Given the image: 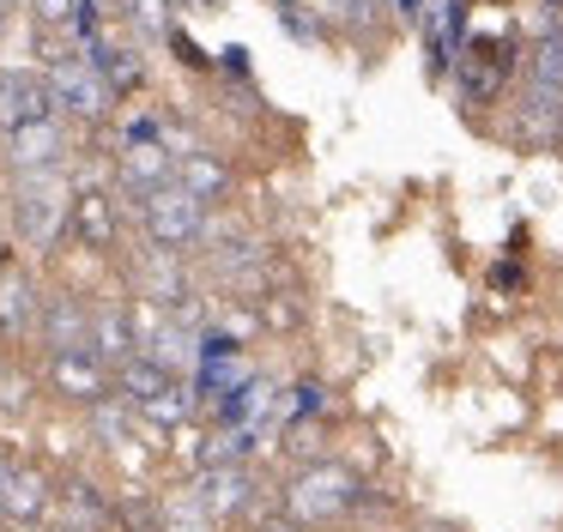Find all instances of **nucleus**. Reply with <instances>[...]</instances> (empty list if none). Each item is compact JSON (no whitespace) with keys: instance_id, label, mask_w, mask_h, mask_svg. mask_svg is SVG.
Listing matches in <instances>:
<instances>
[{"instance_id":"nucleus-1","label":"nucleus","mask_w":563,"mask_h":532,"mask_svg":"<svg viewBox=\"0 0 563 532\" xmlns=\"http://www.w3.org/2000/svg\"><path fill=\"white\" fill-rule=\"evenodd\" d=\"M285 508H291L303 527H333V520L357 514L364 508V478L340 459H309L291 484H285Z\"/></svg>"},{"instance_id":"nucleus-2","label":"nucleus","mask_w":563,"mask_h":532,"mask_svg":"<svg viewBox=\"0 0 563 532\" xmlns=\"http://www.w3.org/2000/svg\"><path fill=\"white\" fill-rule=\"evenodd\" d=\"M140 230H146L152 248H170V254L207 248L212 242V206L170 181V188H158L146 206H140Z\"/></svg>"},{"instance_id":"nucleus-3","label":"nucleus","mask_w":563,"mask_h":532,"mask_svg":"<svg viewBox=\"0 0 563 532\" xmlns=\"http://www.w3.org/2000/svg\"><path fill=\"white\" fill-rule=\"evenodd\" d=\"M67 206H74V193L55 181V169H25L13 193V236L25 248H55L67 236Z\"/></svg>"},{"instance_id":"nucleus-4","label":"nucleus","mask_w":563,"mask_h":532,"mask_svg":"<svg viewBox=\"0 0 563 532\" xmlns=\"http://www.w3.org/2000/svg\"><path fill=\"white\" fill-rule=\"evenodd\" d=\"M49 91H55V115L86 121V128H98V121L115 109V85L91 67V55H62V60H55V67H49Z\"/></svg>"},{"instance_id":"nucleus-5","label":"nucleus","mask_w":563,"mask_h":532,"mask_svg":"<svg viewBox=\"0 0 563 532\" xmlns=\"http://www.w3.org/2000/svg\"><path fill=\"white\" fill-rule=\"evenodd\" d=\"M515 60H521V48H515L509 36H466L461 60H454V85H461L473 103H497L509 73H515Z\"/></svg>"},{"instance_id":"nucleus-6","label":"nucleus","mask_w":563,"mask_h":532,"mask_svg":"<svg viewBox=\"0 0 563 532\" xmlns=\"http://www.w3.org/2000/svg\"><path fill=\"white\" fill-rule=\"evenodd\" d=\"M176 181V152L164 140H134V145H115V188L128 193L134 206H146L158 188Z\"/></svg>"},{"instance_id":"nucleus-7","label":"nucleus","mask_w":563,"mask_h":532,"mask_svg":"<svg viewBox=\"0 0 563 532\" xmlns=\"http://www.w3.org/2000/svg\"><path fill=\"white\" fill-rule=\"evenodd\" d=\"M418 43H424L430 73L449 79L461 48H466V0H424V12H418Z\"/></svg>"},{"instance_id":"nucleus-8","label":"nucleus","mask_w":563,"mask_h":532,"mask_svg":"<svg viewBox=\"0 0 563 532\" xmlns=\"http://www.w3.org/2000/svg\"><path fill=\"white\" fill-rule=\"evenodd\" d=\"M49 387L67 399V406H98V399H110V363H103L91 345L55 351L49 357Z\"/></svg>"},{"instance_id":"nucleus-9","label":"nucleus","mask_w":563,"mask_h":532,"mask_svg":"<svg viewBox=\"0 0 563 532\" xmlns=\"http://www.w3.org/2000/svg\"><path fill=\"white\" fill-rule=\"evenodd\" d=\"M55 115V91H49V73H31V67H0V133L31 128V121Z\"/></svg>"},{"instance_id":"nucleus-10","label":"nucleus","mask_w":563,"mask_h":532,"mask_svg":"<svg viewBox=\"0 0 563 532\" xmlns=\"http://www.w3.org/2000/svg\"><path fill=\"white\" fill-rule=\"evenodd\" d=\"M67 236L86 242V248H115V236H122V212H115V193L98 188V181H86V188H74V206H67Z\"/></svg>"},{"instance_id":"nucleus-11","label":"nucleus","mask_w":563,"mask_h":532,"mask_svg":"<svg viewBox=\"0 0 563 532\" xmlns=\"http://www.w3.org/2000/svg\"><path fill=\"white\" fill-rule=\"evenodd\" d=\"M86 55H91V67L115 85V97H128V91L146 85V55H140V43H128V36L110 31V24L86 31Z\"/></svg>"},{"instance_id":"nucleus-12","label":"nucleus","mask_w":563,"mask_h":532,"mask_svg":"<svg viewBox=\"0 0 563 532\" xmlns=\"http://www.w3.org/2000/svg\"><path fill=\"white\" fill-rule=\"evenodd\" d=\"M195 496L212 508V520H236L249 502H255V478H249L243 459H212V466H200Z\"/></svg>"},{"instance_id":"nucleus-13","label":"nucleus","mask_w":563,"mask_h":532,"mask_svg":"<svg viewBox=\"0 0 563 532\" xmlns=\"http://www.w3.org/2000/svg\"><path fill=\"white\" fill-rule=\"evenodd\" d=\"M49 514V478L31 466H7V478H0V527H37V520Z\"/></svg>"},{"instance_id":"nucleus-14","label":"nucleus","mask_w":563,"mask_h":532,"mask_svg":"<svg viewBox=\"0 0 563 532\" xmlns=\"http://www.w3.org/2000/svg\"><path fill=\"white\" fill-rule=\"evenodd\" d=\"M7 157H13L19 176H25V169H55L67 157V121L43 115V121H31V128H13L7 133Z\"/></svg>"},{"instance_id":"nucleus-15","label":"nucleus","mask_w":563,"mask_h":532,"mask_svg":"<svg viewBox=\"0 0 563 532\" xmlns=\"http://www.w3.org/2000/svg\"><path fill=\"white\" fill-rule=\"evenodd\" d=\"M521 97L563 109V19L545 24V31L533 36V48H527V91Z\"/></svg>"},{"instance_id":"nucleus-16","label":"nucleus","mask_w":563,"mask_h":532,"mask_svg":"<svg viewBox=\"0 0 563 532\" xmlns=\"http://www.w3.org/2000/svg\"><path fill=\"white\" fill-rule=\"evenodd\" d=\"M176 188H188L195 200H207V206H219V200H231V188H236V169L224 164L219 152H183L176 157Z\"/></svg>"},{"instance_id":"nucleus-17","label":"nucleus","mask_w":563,"mask_h":532,"mask_svg":"<svg viewBox=\"0 0 563 532\" xmlns=\"http://www.w3.org/2000/svg\"><path fill=\"white\" fill-rule=\"evenodd\" d=\"M43 321V297L25 273H0V339H25Z\"/></svg>"},{"instance_id":"nucleus-18","label":"nucleus","mask_w":563,"mask_h":532,"mask_svg":"<svg viewBox=\"0 0 563 532\" xmlns=\"http://www.w3.org/2000/svg\"><path fill=\"white\" fill-rule=\"evenodd\" d=\"M37 333H43V345H49V357L55 351H79V345H91V309L74 297H55V302H43Z\"/></svg>"},{"instance_id":"nucleus-19","label":"nucleus","mask_w":563,"mask_h":532,"mask_svg":"<svg viewBox=\"0 0 563 532\" xmlns=\"http://www.w3.org/2000/svg\"><path fill=\"white\" fill-rule=\"evenodd\" d=\"M170 381H176V369H170V363H158L152 351H134L128 363H115V394H122L128 406H146V399H158Z\"/></svg>"},{"instance_id":"nucleus-20","label":"nucleus","mask_w":563,"mask_h":532,"mask_svg":"<svg viewBox=\"0 0 563 532\" xmlns=\"http://www.w3.org/2000/svg\"><path fill=\"white\" fill-rule=\"evenodd\" d=\"M91 351H98L103 363H128L140 351V333H134V314L115 302V309H98L91 314Z\"/></svg>"},{"instance_id":"nucleus-21","label":"nucleus","mask_w":563,"mask_h":532,"mask_svg":"<svg viewBox=\"0 0 563 532\" xmlns=\"http://www.w3.org/2000/svg\"><path fill=\"white\" fill-rule=\"evenodd\" d=\"M115 12L146 43H170V31H176V0H115Z\"/></svg>"},{"instance_id":"nucleus-22","label":"nucleus","mask_w":563,"mask_h":532,"mask_svg":"<svg viewBox=\"0 0 563 532\" xmlns=\"http://www.w3.org/2000/svg\"><path fill=\"white\" fill-rule=\"evenodd\" d=\"M140 273H146V290L164 302V309H183L188 302V273H183V261H176L170 248H152Z\"/></svg>"},{"instance_id":"nucleus-23","label":"nucleus","mask_w":563,"mask_h":532,"mask_svg":"<svg viewBox=\"0 0 563 532\" xmlns=\"http://www.w3.org/2000/svg\"><path fill=\"white\" fill-rule=\"evenodd\" d=\"M31 12H37L43 31H79V43H86V31H98V0H31Z\"/></svg>"},{"instance_id":"nucleus-24","label":"nucleus","mask_w":563,"mask_h":532,"mask_svg":"<svg viewBox=\"0 0 563 532\" xmlns=\"http://www.w3.org/2000/svg\"><path fill=\"white\" fill-rule=\"evenodd\" d=\"M158 520H164V532H219L212 508L200 502L195 490H188V496H176V502H164V508H158Z\"/></svg>"},{"instance_id":"nucleus-25","label":"nucleus","mask_w":563,"mask_h":532,"mask_svg":"<svg viewBox=\"0 0 563 532\" xmlns=\"http://www.w3.org/2000/svg\"><path fill=\"white\" fill-rule=\"evenodd\" d=\"M62 502H67V520H79V527H91V532H98V527H110V502H103V496L91 490L86 478H74V484H67V490H62Z\"/></svg>"},{"instance_id":"nucleus-26","label":"nucleus","mask_w":563,"mask_h":532,"mask_svg":"<svg viewBox=\"0 0 563 532\" xmlns=\"http://www.w3.org/2000/svg\"><path fill=\"white\" fill-rule=\"evenodd\" d=\"M140 411H146V418H152V423H164V430H176V423H183V418H188V411H195V387H188V381H183V375H176V381H170V387H164V394H158V399H146V406H140Z\"/></svg>"},{"instance_id":"nucleus-27","label":"nucleus","mask_w":563,"mask_h":532,"mask_svg":"<svg viewBox=\"0 0 563 532\" xmlns=\"http://www.w3.org/2000/svg\"><path fill=\"white\" fill-rule=\"evenodd\" d=\"M249 532H309V527H303V520L291 514V508H279V514H261V520H255V527H249Z\"/></svg>"},{"instance_id":"nucleus-28","label":"nucleus","mask_w":563,"mask_h":532,"mask_svg":"<svg viewBox=\"0 0 563 532\" xmlns=\"http://www.w3.org/2000/svg\"><path fill=\"white\" fill-rule=\"evenodd\" d=\"M388 7H394V19H400V24H418V12H424V0H388Z\"/></svg>"},{"instance_id":"nucleus-29","label":"nucleus","mask_w":563,"mask_h":532,"mask_svg":"<svg viewBox=\"0 0 563 532\" xmlns=\"http://www.w3.org/2000/svg\"><path fill=\"white\" fill-rule=\"evenodd\" d=\"M176 7H188V12H219L224 0H176Z\"/></svg>"},{"instance_id":"nucleus-30","label":"nucleus","mask_w":563,"mask_h":532,"mask_svg":"<svg viewBox=\"0 0 563 532\" xmlns=\"http://www.w3.org/2000/svg\"><path fill=\"white\" fill-rule=\"evenodd\" d=\"M55 532H91V527H79V520H67V527H55Z\"/></svg>"},{"instance_id":"nucleus-31","label":"nucleus","mask_w":563,"mask_h":532,"mask_svg":"<svg viewBox=\"0 0 563 532\" xmlns=\"http://www.w3.org/2000/svg\"><path fill=\"white\" fill-rule=\"evenodd\" d=\"M7 7H13V0H0V31H7Z\"/></svg>"}]
</instances>
